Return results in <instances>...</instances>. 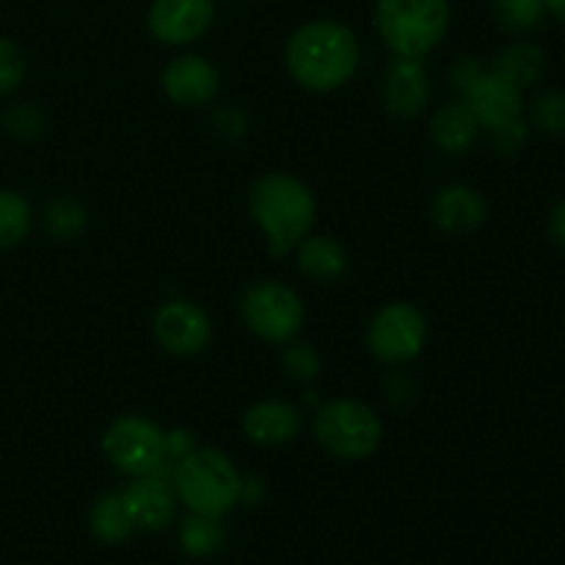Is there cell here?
<instances>
[{
    "instance_id": "obj_13",
    "label": "cell",
    "mask_w": 565,
    "mask_h": 565,
    "mask_svg": "<svg viewBox=\"0 0 565 565\" xmlns=\"http://www.w3.org/2000/svg\"><path fill=\"white\" fill-rule=\"evenodd\" d=\"M132 527L141 533H160L177 516V494L166 475H141L119 491Z\"/></svg>"
},
{
    "instance_id": "obj_29",
    "label": "cell",
    "mask_w": 565,
    "mask_h": 565,
    "mask_svg": "<svg viewBox=\"0 0 565 565\" xmlns=\"http://www.w3.org/2000/svg\"><path fill=\"white\" fill-rule=\"evenodd\" d=\"M193 447H196V439H193V434L188 428L166 430V467H169V478L174 463L182 461Z\"/></svg>"
},
{
    "instance_id": "obj_8",
    "label": "cell",
    "mask_w": 565,
    "mask_h": 565,
    "mask_svg": "<svg viewBox=\"0 0 565 565\" xmlns=\"http://www.w3.org/2000/svg\"><path fill=\"white\" fill-rule=\"evenodd\" d=\"M428 320L414 303L392 301L373 315L367 326V351L384 364H408L423 353Z\"/></svg>"
},
{
    "instance_id": "obj_26",
    "label": "cell",
    "mask_w": 565,
    "mask_h": 565,
    "mask_svg": "<svg viewBox=\"0 0 565 565\" xmlns=\"http://www.w3.org/2000/svg\"><path fill=\"white\" fill-rule=\"evenodd\" d=\"M530 121L546 136H565V92L546 88L530 105Z\"/></svg>"
},
{
    "instance_id": "obj_11",
    "label": "cell",
    "mask_w": 565,
    "mask_h": 565,
    "mask_svg": "<svg viewBox=\"0 0 565 565\" xmlns=\"http://www.w3.org/2000/svg\"><path fill=\"white\" fill-rule=\"evenodd\" d=\"M163 94L180 108H204L221 92V72L204 55H177L160 75Z\"/></svg>"
},
{
    "instance_id": "obj_3",
    "label": "cell",
    "mask_w": 565,
    "mask_h": 565,
    "mask_svg": "<svg viewBox=\"0 0 565 565\" xmlns=\"http://www.w3.org/2000/svg\"><path fill=\"white\" fill-rule=\"evenodd\" d=\"M177 502L199 516L224 519L241 502L243 475L224 450L193 447L171 469Z\"/></svg>"
},
{
    "instance_id": "obj_18",
    "label": "cell",
    "mask_w": 565,
    "mask_h": 565,
    "mask_svg": "<svg viewBox=\"0 0 565 565\" xmlns=\"http://www.w3.org/2000/svg\"><path fill=\"white\" fill-rule=\"evenodd\" d=\"M296 265L303 276H309L312 281H323V285H331V281H340L342 276L348 274V259L345 246H342L337 237L331 235H312L309 232L296 248Z\"/></svg>"
},
{
    "instance_id": "obj_12",
    "label": "cell",
    "mask_w": 565,
    "mask_h": 565,
    "mask_svg": "<svg viewBox=\"0 0 565 565\" xmlns=\"http://www.w3.org/2000/svg\"><path fill=\"white\" fill-rule=\"evenodd\" d=\"M461 99L472 108L475 119L480 121L483 130H491V127L524 116L522 88H516L511 81L497 75L494 70H480L461 88Z\"/></svg>"
},
{
    "instance_id": "obj_30",
    "label": "cell",
    "mask_w": 565,
    "mask_h": 565,
    "mask_svg": "<svg viewBox=\"0 0 565 565\" xmlns=\"http://www.w3.org/2000/svg\"><path fill=\"white\" fill-rule=\"evenodd\" d=\"M9 127L17 132V136H36V132H42V116L36 114L33 108H28V105H22V108L11 110L9 114Z\"/></svg>"
},
{
    "instance_id": "obj_5",
    "label": "cell",
    "mask_w": 565,
    "mask_h": 565,
    "mask_svg": "<svg viewBox=\"0 0 565 565\" xmlns=\"http://www.w3.org/2000/svg\"><path fill=\"white\" fill-rule=\"evenodd\" d=\"M315 441L323 447L329 456L340 461H364L373 456L384 439V425L379 414L362 401L340 397L320 406L315 414Z\"/></svg>"
},
{
    "instance_id": "obj_2",
    "label": "cell",
    "mask_w": 565,
    "mask_h": 565,
    "mask_svg": "<svg viewBox=\"0 0 565 565\" xmlns=\"http://www.w3.org/2000/svg\"><path fill=\"white\" fill-rule=\"evenodd\" d=\"M248 213L265 235L270 257H287L312 232L318 202L303 180L270 171L252 185Z\"/></svg>"
},
{
    "instance_id": "obj_16",
    "label": "cell",
    "mask_w": 565,
    "mask_h": 565,
    "mask_svg": "<svg viewBox=\"0 0 565 565\" xmlns=\"http://www.w3.org/2000/svg\"><path fill=\"white\" fill-rule=\"evenodd\" d=\"M486 213H489V207H486V199L480 196V191H475L472 185H461V182L441 188L430 204L434 224L456 237L478 232L483 226Z\"/></svg>"
},
{
    "instance_id": "obj_15",
    "label": "cell",
    "mask_w": 565,
    "mask_h": 565,
    "mask_svg": "<svg viewBox=\"0 0 565 565\" xmlns=\"http://www.w3.org/2000/svg\"><path fill=\"white\" fill-rule=\"evenodd\" d=\"M301 408L287 401H259L248 406L243 414V434L252 445L259 447H285L301 434Z\"/></svg>"
},
{
    "instance_id": "obj_23",
    "label": "cell",
    "mask_w": 565,
    "mask_h": 565,
    "mask_svg": "<svg viewBox=\"0 0 565 565\" xmlns=\"http://www.w3.org/2000/svg\"><path fill=\"white\" fill-rule=\"evenodd\" d=\"M44 230L58 241H72L86 230V207L75 199H53L44 207Z\"/></svg>"
},
{
    "instance_id": "obj_28",
    "label": "cell",
    "mask_w": 565,
    "mask_h": 565,
    "mask_svg": "<svg viewBox=\"0 0 565 565\" xmlns=\"http://www.w3.org/2000/svg\"><path fill=\"white\" fill-rule=\"evenodd\" d=\"M527 138H530V125L524 121V116L505 121V125L491 127L489 130L491 147H494L500 154H516L519 149H524Z\"/></svg>"
},
{
    "instance_id": "obj_33",
    "label": "cell",
    "mask_w": 565,
    "mask_h": 565,
    "mask_svg": "<svg viewBox=\"0 0 565 565\" xmlns=\"http://www.w3.org/2000/svg\"><path fill=\"white\" fill-rule=\"evenodd\" d=\"M544 6L552 17H557L565 25V0H544Z\"/></svg>"
},
{
    "instance_id": "obj_31",
    "label": "cell",
    "mask_w": 565,
    "mask_h": 565,
    "mask_svg": "<svg viewBox=\"0 0 565 565\" xmlns=\"http://www.w3.org/2000/svg\"><path fill=\"white\" fill-rule=\"evenodd\" d=\"M480 70H483V66L478 64V58H461V61H458V64L452 66V72H450L452 88H458V92H461V88L467 86V83L472 81V77L478 75Z\"/></svg>"
},
{
    "instance_id": "obj_22",
    "label": "cell",
    "mask_w": 565,
    "mask_h": 565,
    "mask_svg": "<svg viewBox=\"0 0 565 565\" xmlns=\"http://www.w3.org/2000/svg\"><path fill=\"white\" fill-rule=\"evenodd\" d=\"M224 541H226V530L224 524H221V519L191 513L180 527V546L188 557L215 555V552L224 546Z\"/></svg>"
},
{
    "instance_id": "obj_21",
    "label": "cell",
    "mask_w": 565,
    "mask_h": 565,
    "mask_svg": "<svg viewBox=\"0 0 565 565\" xmlns=\"http://www.w3.org/2000/svg\"><path fill=\"white\" fill-rule=\"evenodd\" d=\"M33 226V210L22 193L0 188V252L20 246Z\"/></svg>"
},
{
    "instance_id": "obj_10",
    "label": "cell",
    "mask_w": 565,
    "mask_h": 565,
    "mask_svg": "<svg viewBox=\"0 0 565 565\" xmlns=\"http://www.w3.org/2000/svg\"><path fill=\"white\" fill-rule=\"evenodd\" d=\"M215 20V0H154L149 6V31L160 44L182 47L210 31Z\"/></svg>"
},
{
    "instance_id": "obj_14",
    "label": "cell",
    "mask_w": 565,
    "mask_h": 565,
    "mask_svg": "<svg viewBox=\"0 0 565 565\" xmlns=\"http://www.w3.org/2000/svg\"><path fill=\"white\" fill-rule=\"evenodd\" d=\"M430 75L423 58L395 55L384 72V105L397 119H414L423 114L430 103Z\"/></svg>"
},
{
    "instance_id": "obj_7",
    "label": "cell",
    "mask_w": 565,
    "mask_h": 565,
    "mask_svg": "<svg viewBox=\"0 0 565 565\" xmlns=\"http://www.w3.org/2000/svg\"><path fill=\"white\" fill-rule=\"evenodd\" d=\"M241 318L254 337L274 345L296 340L307 320V307L290 285L265 279L248 287L241 298Z\"/></svg>"
},
{
    "instance_id": "obj_9",
    "label": "cell",
    "mask_w": 565,
    "mask_h": 565,
    "mask_svg": "<svg viewBox=\"0 0 565 565\" xmlns=\"http://www.w3.org/2000/svg\"><path fill=\"white\" fill-rule=\"evenodd\" d=\"M152 334L166 353L188 359L199 356L210 345L213 323H210V315L199 303L174 298V301H166L154 312Z\"/></svg>"
},
{
    "instance_id": "obj_6",
    "label": "cell",
    "mask_w": 565,
    "mask_h": 565,
    "mask_svg": "<svg viewBox=\"0 0 565 565\" xmlns=\"http://www.w3.org/2000/svg\"><path fill=\"white\" fill-rule=\"evenodd\" d=\"M103 452L119 472L130 478L166 475V430L141 414H121L105 428Z\"/></svg>"
},
{
    "instance_id": "obj_32",
    "label": "cell",
    "mask_w": 565,
    "mask_h": 565,
    "mask_svg": "<svg viewBox=\"0 0 565 565\" xmlns=\"http://www.w3.org/2000/svg\"><path fill=\"white\" fill-rule=\"evenodd\" d=\"M550 235H552V241H555L557 246H561L565 252V202H561L555 210H552Z\"/></svg>"
},
{
    "instance_id": "obj_24",
    "label": "cell",
    "mask_w": 565,
    "mask_h": 565,
    "mask_svg": "<svg viewBox=\"0 0 565 565\" xmlns=\"http://www.w3.org/2000/svg\"><path fill=\"white\" fill-rule=\"evenodd\" d=\"M494 14L505 31L527 33L541 25L546 6L544 0H494Z\"/></svg>"
},
{
    "instance_id": "obj_17",
    "label": "cell",
    "mask_w": 565,
    "mask_h": 565,
    "mask_svg": "<svg viewBox=\"0 0 565 565\" xmlns=\"http://www.w3.org/2000/svg\"><path fill=\"white\" fill-rule=\"evenodd\" d=\"M480 121L475 119L472 108H469L463 99H452L436 108V114L430 116V138H434L436 147L445 154H467L469 149L478 143L480 136Z\"/></svg>"
},
{
    "instance_id": "obj_19",
    "label": "cell",
    "mask_w": 565,
    "mask_h": 565,
    "mask_svg": "<svg viewBox=\"0 0 565 565\" xmlns=\"http://www.w3.org/2000/svg\"><path fill=\"white\" fill-rule=\"evenodd\" d=\"M491 70L497 75H502L505 81H511L516 88H530L544 77L546 72V55L539 44L533 42H516L511 47L502 50L494 58V66Z\"/></svg>"
},
{
    "instance_id": "obj_4",
    "label": "cell",
    "mask_w": 565,
    "mask_h": 565,
    "mask_svg": "<svg viewBox=\"0 0 565 565\" xmlns=\"http://www.w3.org/2000/svg\"><path fill=\"white\" fill-rule=\"evenodd\" d=\"M375 28L395 55L425 58L450 31V0H375Z\"/></svg>"
},
{
    "instance_id": "obj_27",
    "label": "cell",
    "mask_w": 565,
    "mask_h": 565,
    "mask_svg": "<svg viewBox=\"0 0 565 565\" xmlns=\"http://www.w3.org/2000/svg\"><path fill=\"white\" fill-rule=\"evenodd\" d=\"M25 70V53L20 50V44L0 36V97H9L22 86Z\"/></svg>"
},
{
    "instance_id": "obj_20",
    "label": "cell",
    "mask_w": 565,
    "mask_h": 565,
    "mask_svg": "<svg viewBox=\"0 0 565 565\" xmlns=\"http://www.w3.org/2000/svg\"><path fill=\"white\" fill-rule=\"evenodd\" d=\"M88 527H92L94 539L99 544H125L136 527H132L130 516L125 511V502H121V494H99L97 502L92 505V513H88Z\"/></svg>"
},
{
    "instance_id": "obj_25",
    "label": "cell",
    "mask_w": 565,
    "mask_h": 565,
    "mask_svg": "<svg viewBox=\"0 0 565 565\" xmlns=\"http://www.w3.org/2000/svg\"><path fill=\"white\" fill-rule=\"evenodd\" d=\"M281 367H285L287 379H292L296 384H312L320 375L323 359L312 342L290 340L285 342V351H281Z\"/></svg>"
},
{
    "instance_id": "obj_1",
    "label": "cell",
    "mask_w": 565,
    "mask_h": 565,
    "mask_svg": "<svg viewBox=\"0 0 565 565\" xmlns=\"http://www.w3.org/2000/svg\"><path fill=\"white\" fill-rule=\"evenodd\" d=\"M285 64L292 81L315 94H331L359 70L356 33L334 20H312L290 33Z\"/></svg>"
}]
</instances>
